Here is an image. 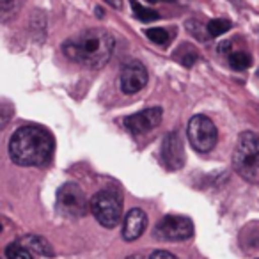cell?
<instances>
[{"label": "cell", "instance_id": "cell-21", "mask_svg": "<svg viewBox=\"0 0 259 259\" xmlns=\"http://www.w3.org/2000/svg\"><path fill=\"white\" fill-rule=\"evenodd\" d=\"M149 259H178V257L174 254H170V252H167V250H155Z\"/></svg>", "mask_w": 259, "mask_h": 259}, {"label": "cell", "instance_id": "cell-18", "mask_svg": "<svg viewBox=\"0 0 259 259\" xmlns=\"http://www.w3.org/2000/svg\"><path fill=\"white\" fill-rule=\"evenodd\" d=\"M146 36L156 45H165L167 41L170 39L169 32H167L165 29H148L146 30Z\"/></svg>", "mask_w": 259, "mask_h": 259}, {"label": "cell", "instance_id": "cell-22", "mask_svg": "<svg viewBox=\"0 0 259 259\" xmlns=\"http://www.w3.org/2000/svg\"><path fill=\"white\" fill-rule=\"evenodd\" d=\"M110 8H114V9H121L122 8V0H105Z\"/></svg>", "mask_w": 259, "mask_h": 259}, {"label": "cell", "instance_id": "cell-9", "mask_svg": "<svg viewBox=\"0 0 259 259\" xmlns=\"http://www.w3.org/2000/svg\"><path fill=\"white\" fill-rule=\"evenodd\" d=\"M160 158L169 170H180L185 165V148L180 132H172V134L165 135L162 142Z\"/></svg>", "mask_w": 259, "mask_h": 259}, {"label": "cell", "instance_id": "cell-20", "mask_svg": "<svg viewBox=\"0 0 259 259\" xmlns=\"http://www.w3.org/2000/svg\"><path fill=\"white\" fill-rule=\"evenodd\" d=\"M15 2L16 0H0V11L4 16V22L15 13Z\"/></svg>", "mask_w": 259, "mask_h": 259}, {"label": "cell", "instance_id": "cell-4", "mask_svg": "<svg viewBox=\"0 0 259 259\" xmlns=\"http://www.w3.org/2000/svg\"><path fill=\"white\" fill-rule=\"evenodd\" d=\"M91 211L103 227H115L122 217V199L117 190H100L91 199Z\"/></svg>", "mask_w": 259, "mask_h": 259}, {"label": "cell", "instance_id": "cell-25", "mask_svg": "<svg viewBox=\"0 0 259 259\" xmlns=\"http://www.w3.org/2000/svg\"><path fill=\"white\" fill-rule=\"evenodd\" d=\"M96 15L101 18V16H103V9H101V8H96Z\"/></svg>", "mask_w": 259, "mask_h": 259}, {"label": "cell", "instance_id": "cell-10", "mask_svg": "<svg viewBox=\"0 0 259 259\" xmlns=\"http://www.w3.org/2000/svg\"><path fill=\"white\" fill-rule=\"evenodd\" d=\"M162 115H163V112L160 107L146 108V110L137 112V114H134V115H128V117L124 119V126L135 135L148 134V132L155 130L156 126H160Z\"/></svg>", "mask_w": 259, "mask_h": 259}, {"label": "cell", "instance_id": "cell-24", "mask_svg": "<svg viewBox=\"0 0 259 259\" xmlns=\"http://www.w3.org/2000/svg\"><path fill=\"white\" fill-rule=\"evenodd\" d=\"M126 259H146L144 255H141V254H134V255H128Z\"/></svg>", "mask_w": 259, "mask_h": 259}, {"label": "cell", "instance_id": "cell-12", "mask_svg": "<svg viewBox=\"0 0 259 259\" xmlns=\"http://www.w3.org/2000/svg\"><path fill=\"white\" fill-rule=\"evenodd\" d=\"M20 243L25 248H29L30 252H36L39 255H45V257H54V248L52 245L45 240L43 236H37V234H29V236L23 238Z\"/></svg>", "mask_w": 259, "mask_h": 259}, {"label": "cell", "instance_id": "cell-1", "mask_svg": "<svg viewBox=\"0 0 259 259\" xmlns=\"http://www.w3.org/2000/svg\"><path fill=\"white\" fill-rule=\"evenodd\" d=\"M114 37L103 29H87L64 41L62 52L69 61L89 69H101L114 54Z\"/></svg>", "mask_w": 259, "mask_h": 259}, {"label": "cell", "instance_id": "cell-8", "mask_svg": "<svg viewBox=\"0 0 259 259\" xmlns=\"http://www.w3.org/2000/svg\"><path fill=\"white\" fill-rule=\"evenodd\" d=\"M148 69H146V66L142 62L128 61L122 64L119 82H121V91L124 94H135L139 91H142L146 87V83H148Z\"/></svg>", "mask_w": 259, "mask_h": 259}, {"label": "cell", "instance_id": "cell-13", "mask_svg": "<svg viewBox=\"0 0 259 259\" xmlns=\"http://www.w3.org/2000/svg\"><path fill=\"white\" fill-rule=\"evenodd\" d=\"M227 62H229L231 68L236 69V71H243V69H247L248 66L252 64V57L247 52L236 50V52H231L229 57H227Z\"/></svg>", "mask_w": 259, "mask_h": 259}, {"label": "cell", "instance_id": "cell-16", "mask_svg": "<svg viewBox=\"0 0 259 259\" xmlns=\"http://www.w3.org/2000/svg\"><path fill=\"white\" fill-rule=\"evenodd\" d=\"M176 59L181 62L183 66H187V68H190V66L195 64V61L199 59L197 52L194 50L192 47H188V45H183V47L180 48V50L176 52Z\"/></svg>", "mask_w": 259, "mask_h": 259}, {"label": "cell", "instance_id": "cell-26", "mask_svg": "<svg viewBox=\"0 0 259 259\" xmlns=\"http://www.w3.org/2000/svg\"><path fill=\"white\" fill-rule=\"evenodd\" d=\"M148 2H153V4H155V2H165V0H148Z\"/></svg>", "mask_w": 259, "mask_h": 259}, {"label": "cell", "instance_id": "cell-6", "mask_svg": "<svg viewBox=\"0 0 259 259\" xmlns=\"http://www.w3.org/2000/svg\"><path fill=\"white\" fill-rule=\"evenodd\" d=\"M57 209L69 219H80L91 209V202H87L85 194L76 183H66L57 192Z\"/></svg>", "mask_w": 259, "mask_h": 259}, {"label": "cell", "instance_id": "cell-7", "mask_svg": "<svg viewBox=\"0 0 259 259\" xmlns=\"http://www.w3.org/2000/svg\"><path fill=\"white\" fill-rule=\"evenodd\" d=\"M155 234L165 241H183L194 234V224L187 217L167 215L158 222Z\"/></svg>", "mask_w": 259, "mask_h": 259}, {"label": "cell", "instance_id": "cell-14", "mask_svg": "<svg viewBox=\"0 0 259 259\" xmlns=\"http://www.w3.org/2000/svg\"><path fill=\"white\" fill-rule=\"evenodd\" d=\"M185 29H187L188 34H190V36H194L197 41H208L209 37H211V36H209L208 25L197 22V20H187V22H185Z\"/></svg>", "mask_w": 259, "mask_h": 259}, {"label": "cell", "instance_id": "cell-28", "mask_svg": "<svg viewBox=\"0 0 259 259\" xmlns=\"http://www.w3.org/2000/svg\"><path fill=\"white\" fill-rule=\"evenodd\" d=\"M257 259H259V257H257Z\"/></svg>", "mask_w": 259, "mask_h": 259}, {"label": "cell", "instance_id": "cell-2", "mask_svg": "<svg viewBox=\"0 0 259 259\" xmlns=\"http://www.w3.org/2000/svg\"><path fill=\"white\" fill-rule=\"evenodd\" d=\"M54 137L41 126H22L9 141V156L16 165L37 167L50 160Z\"/></svg>", "mask_w": 259, "mask_h": 259}, {"label": "cell", "instance_id": "cell-17", "mask_svg": "<svg viewBox=\"0 0 259 259\" xmlns=\"http://www.w3.org/2000/svg\"><path fill=\"white\" fill-rule=\"evenodd\" d=\"M229 29H231V22L226 18H215L208 23V30H209V36L211 37L222 36V34H226Z\"/></svg>", "mask_w": 259, "mask_h": 259}, {"label": "cell", "instance_id": "cell-19", "mask_svg": "<svg viewBox=\"0 0 259 259\" xmlns=\"http://www.w3.org/2000/svg\"><path fill=\"white\" fill-rule=\"evenodd\" d=\"M22 250H23V245L20 241H13L6 247V257L8 259H20L22 255Z\"/></svg>", "mask_w": 259, "mask_h": 259}, {"label": "cell", "instance_id": "cell-27", "mask_svg": "<svg viewBox=\"0 0 259 259\" xmlns=\"http://www.w3.org/2000/svg\"><path fill=\"white\" fill-rule=\"evenodd\" d=\"M257 75H259V73H257Z\"/></svg>", "mask_w": 259, "mask_h": 259}, {"label": "cell", "instance_id": "cell-11", "mask_svg": "<svg viewBox=\"0 0 259 259\" xmlns=\"http://www.w3.org/2000/svg\"><path fill=\"white\" fill-rule=\"evenodd\" d=\"M148 229V215L141 208L130 209L122 222V238L126 241H135Z\"/></svg>", "mask_w": 259, "mask_h": 259}, {"label": "cell", "instance_id": "cell-5", "mask_svg": "<svg viewBox=\"0 0 259 259\" xmlns=\"http://www.w3.org/2000/svg\"><path fill=\"white\" fill-rule=\"evenodd\" d=\"M187 137L192 148L199 153H209L217 144L219 132L213 121L206 115H194L188 121L187 126Z\"/></svg>", "mask_w": 259, "mask_h": 259}, {"label": "cell", "instance_id": "cell-15", "mask_svg": "<svg viewBox=\"0 0 259 259\" xmlns=\"http://www.w3.org/2000/svg\"><path fill=\"white\" fill-rule=\"evenodd\" d=\"M132 2V8H134V15L137 20L141 22H153V20L158 18V13L155 9H149V8H144L137 2V0H130Z\"/></svg>", "mask_w": 259, "mask_h": 259}, {"label": "cell", "instance_id": "cell-3", "mask_svg": "<svg viewBox=\"0 0 259 259\" xmlns=\"http://www.w3.org/2000/svg\"><path fill=\"white\" fill-rule=\"evenodd\" d=\"M233 167L243 180L259 183V137L252 132H245L238 137L233 153Z\"/></svg>", "mask_w": 259, "mask_h": 259}, {"label": "cell", "instance_id": "cell-23", "mask_svg": "<svg viewBox=\"0 0 259 259\" xmlns=\"http://www.w3.org/2000/svg\"><path fill=\"white\" fill-rule=\"evenodd\" d=\"M20 259H34V257H32V254H30L29 248L23 247V250H22V255H20Z\"/></svg>", "mask_w": 259, "mask_h": 259}]
</instances>
